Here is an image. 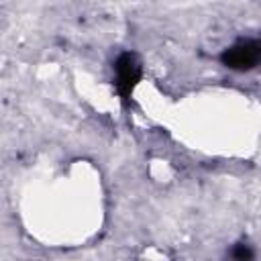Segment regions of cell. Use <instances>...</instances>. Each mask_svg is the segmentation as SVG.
I'll list each match as a JSON object with an SVG mask.
<instances>
[{"label":"cell","instance_id":"cell-3","mask_svg":"<svg viewBox=\"0 0 261 261\" xmlns=\"http://www.w3.org/2000/svg\"><path fill=\"white\" fill-rule=\"evenodd\" d=\"M232 261H253V251L249 245L241 243L232 249Z\"/></svg>","mask_w":261,"mask_h":261},{"label":"cell","instance_id":"cell-2","mask_svg":"<svg viewBox=\"0 0 261 261\" xmlns=\"http://www.w3.org/2000/svg\"><path fill=\"white\" fill-rule=\"evenodd\" d=\"M259 59H261V45L255 43V41L239 43V45L226 49L224 55H222V61L228 67H234V69H249Z\"/></svg>","mask_w":261,"mask_h":261},{"label":"cell","instance_id":"cell-4","mask_svg":"<svg viewBox=\"0 0 261 261\" xmlns=\"http://www.w3.org/2000/svg\"><path fill=\"white\" fill-rule=\"evenodd\" d=\"M145 261H151V259H145Z\"/></svg>","mask_w":261,"mask_h":261},{"label":"cell","instance_id":"cell-1","mask_svg":"<svg viewBox=\"0 0 261 261\" xmlns=\"http://www.w3.org/2000/svg\"><path fill=\"white\" fill-rule=\"evenodd\" d=\"M116 69V88L126 98L141 77V59L135 53H122L114 65Z\"/></svg>","mask_w":261,"mask_h":261}]
</instances>
